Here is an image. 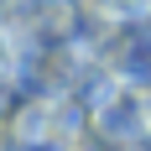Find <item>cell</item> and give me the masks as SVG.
<instances>
[]
</instances>
